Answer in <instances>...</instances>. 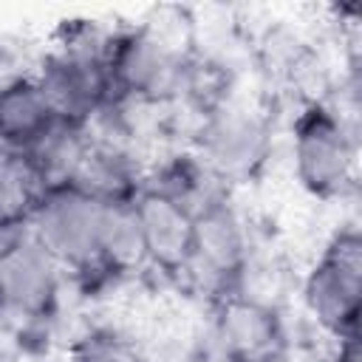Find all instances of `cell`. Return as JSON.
I'll return each instance as SVG.
<instances>
[{"label":"cell","instance_id":"cell-3","mask_svg":"<svg viewBox=\"0 0 362 362\" xmlns=\"http://www.w3.org/2000/svg\"><path fill=\"white\" fill-rule=\"evenodd\" d=\"M359 139L354 124L325 99H308L291 122V167L300 189L337 201L356 189Z\"/></svg>","mask_w":362,"mask_h":362},{"label":"cell","instance_id":"cell-2","mask_svg":"<svg viewBox=\"0 0 362 362\" xmlns=\"http://www.w3.org/2000/svg\"><path fill=\"white\" fill-rule=\"evenodd\" d=\"M189 57L187 48L150 23L110 28L105 34L102 62L116 107L167 105L181 99Z\"/></svg>","mask_w":362,"mask_h":362},{"label":"cell","instance_id":"cell-16","mask_svg":"<svg viewBox=\"0 0 362 362\" xmlns=\"http://www.w3.org/2000/svg\"><path fill=\"white\" fill-rule=\"evenodd\" d=\"M3 82H6V79H3V76H0V90H3Z\"/></svg>","mask_w":362,"mask_h":362},{"label":"cell","instance_id":"cell-9","mask_svg":"<svg viewBox=\"0 0 362 362\" xmlns=\"http://www.w3.org/2000/svg\"><path fill=\"white\" fill-rule=\"evenodd\" d=\"M249 272V238L229 204H221L195 218V255L187 283H195L212 294V300L243 291Z\"/></svg>","mask_w":362,"mask_h":362},{"label":"cell","instance_id":"cell-13","mask_svg":"<svg viewBox=\"0 0 362 362\" xmlns=\"http://www.w3.org/2000/svg\"><path fill=\"white\" fill-rule=\"evenodd\" d=\"M331 362H362V354H359V334L334 339V356H331Z\"/></svg>","mask_w":362,"mask_h":362},{"label":"cell","instance_id":"cell-6","mask_svg":"<svg viewBox=\"0 0 362 362\" xmlns=\"http://www.w3.org/2000/svg\"><path fill=\"white\" fill-rule=\"evenodd\" d=\"M209 334L218 362H286L291 348L283 314L246 291L212 300Z\"/></svg>","mask_w":362,"mask_h":362},{"label":"cell","instance_id":"cell-12","mask_svg":"<svg viewBox=\"0 0 362 362\" xmlns=\"http://www.w3.org/2000/svg\"><path fill=\"white\" fill-rule=\"evenodd\" d=\"M68 362H150V356L127 334L96 325L71 342Z\"/></svg>","mask_w":362,"mask_h":362},{"label":"cell","instance_id":"cell-15","mask_svg":"<svg viewBox=\"0 0 362 362\" xmlns=\"http://www.w3.org/2000/svg\"><path fill=\"white\" fill-rule=\"evenodd\" d=\"M0 362H11V354H8L3 345H0Z\"/></svg>","mask_w":362,"mask_h":362},{"label":"cell","instance_id":"cell-11","mask_svg":"<svg viewBox=\"0 0 362 362\" xmlns=\"http://www.w3.org/2000/svg\"><path fill=\"white\" fill-rule=\"evenodd\" d=\"M147 184L178 201L195 218L229 204V184L195 150H178L158 161L156 170H147Z\"/></svg>","mask_w":362,"mask_h":362},{"label":"cell","instance_id":"cell-10","mask_svg":"<svg viewBox=\"0 0 362 362\" xmlns=\"http://www.w3.org/2000/svg\"><path fill=\"white\" fill-rule=\"evenodd\" d=\"M59 119L37 85L34 74H20L3 82L0 90V153L23 158L42 147L57 130Z\"/></svg>","mask_w":362,"mask_h":362},{"label":"cell","instance_id":"cell-8","mask_svg":"<svg viewBox=\"0 0 362 362\" xmlns=\"http://www.w3.org/2000/svg\"><path fill=\"white\" fill-rule=\"evenodd\" d=\"M133 218L144 269H156L167 280H187L195 255V215L144 181L133 201Z\"/></svg>","mask_w":362,"mask_h":362},{"label":"cell","instance_id":"cell-1","mask_svg":"<svg viewBox=\"0 0 362 362\" xmlns=\"http://www.w3.org/2000/svg\"><path fill=\"white\" fill-rule=\"evenodd\" d=\"M105 34L107 31H99L93 20H65L54 48L42 54L34 71L62 127L90 130L102 116L116 110L102 62Z\"/></svg>","mask_w":362,"mask_h":362},{"label":"cell","instance_id":"cell-14","mask_svg":"<svg viewBox=\"0 0 362 362\" xmlns=\"http://www.w3.org/2000/svg\"><path fill=\"white\" fill-rule=\"evenodd\" d=\"M11 362H42L40 354H31V351H20L17 356L11 354Z\"/></svg>","mask_w":362,"mask_h":362},{"label":"cell","instance_id":"cell-7","mask_svg":"<svg viewBox=\"0 0 362 362\" xmlns=\"http://www.w3.org/2000/svg\"><path fill=\"white\" fill-rule=\"evenodd\" d=\"M192 150L232 187L252 181L263 170L272 150V130L260 113L226 102L201 116Z\"/></svg>","mask_w":362,"mask_h":362},{"label":"cell","instance_id":"cell-5","mask_svg":"<svg viewBox=\"0 0 362 362\" xmlns=\"http://www.w3.org/2000/svg\"><path fill=\"white\" fill-rule=\"evenodd\" d=\"M308 317L331 339L359 334L362 314V238L356 226L337 229L303 280Z\"/></svg>","mask_w":362,"mask_h":362},{"label":"cell","instance_id":"cell-4","mask_svg":"<svg viewBox=\"0 0 362 362\" xmlns=\"http://www.w3.org/2000/svg\"><path fill=\"white\" fill-rule=\"evenodd\" d=\"M65 283L62 269L28 229L0 240V320L20 342L48 337Z\"/></svg>","mask_w":362,"mask_h":362}]
</instances>
